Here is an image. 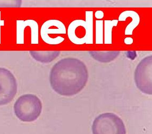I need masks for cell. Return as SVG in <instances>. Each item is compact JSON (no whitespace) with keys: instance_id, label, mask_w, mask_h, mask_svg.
Returning <instances> with one entry per match:
<instances>
[{"instance_id":"30bf717a","label":"cell","mask_w":152,"mask_h":134,"mask_svg":"<svg viewBox=\"0 0 152 134\" xmlns=\"http://www.w3.org/2000/svg\"><path fill=\"white\" fill-rule=\"evenodd\" d=\"M89 53L91 57L102 63H108L115 60L120 54L119 51H91Z\"/></svg>"},{"instance_id":"277c9868","label":"cell","mask_w":152,"mask_h":134,"mask_svg":"<svg viewBox=\"0 0 152 134\" xmlns=\"http://www.w3.org/2000/svg\"><path fill=\"white\" fill-rule=\"evenodd\" d=\"M93 134H126L124 121L113 113H104L97 116L92 125Z\"/></svg>"},{"instance_id":"3957f363","label":"cell","mask_w":152,"mask_h":134,"mask_svg":"<svg viewBox=\"0 0 152 134\" xmlns=\"http://www.w3.org/2000/svg\"><path fill=\"white\" fill-rule=\"evenodd\" d=\"M42 103L33 94H25L15 101L13 110L15 116L21 121L31 122L38 119L42 111Z\"/></svg>"},{"instance_id":"7a4b0ae2","label":"cell","mask_w":152,"mask_h":134,"mask_svg":"<svg viewBox=\"0 0 152 134\" xmlns=\"http://www.w3.org/2000/svg\"><path fill=\"white\" fill-rule=\"evenodd\" d=\"M67 34L70 41L74 44H93V11H86V20L76 19L71 22Z\"/></svg>"},{"instance_id":"6da1fadb","label":"cell","mask_w":152,"mask_h":134,"mask_svg":"<svg viewBox=\"0 0 152 134\" xmlns=\"http://www.w3.org/2000/svg\"><path fill=\"white\" fill-rule=\"evenodd\" d=\"M89 74L86 64L78 58L66 57L57 61L51 68L50 82L58 95L72 96L86 86Z\"/></svg>"},{"instance_id":"52a82bcc","label":"cell","mask_w":152,"mask_h":134,"mask_svg":"<svg viewBox=\"0 0 152 134\" xmlns=\"http://www.w3.org/2000/svg\"><path fill=\"white\" fill-rule=\"evenodd\" d=\"M17 89V80L12 73L0 67V106L10 103L15 97Z\"/></svg>"},{"instance_id":"ba28073f","label":"cell","mask_w":152,"mask_h":134,"mask_svg":"<svg viewBox=\"0 0 152 134\" xmlns=\"http://www.w3.org/2000/svg\"><path fill=\"white\" fill-rule=\"evenodd\" d=\"M31 38V44H39V27L38 23L33 19L16 21V44H25Z\"/></svg>"},{"instance_id":"5bb4252c","label":"cell","mask_w":152,"mask_h":134,"mask_svg":"<svg viewBox=\"0 0 152 134\" xmlns=\"http://www.w3.org/2000/svg\"><path fill=\"white\" fill-rule=\"evenodd\" d=\"M1 11H0V44L1 43V27L4 25V21L2 20L1 19Z\"/></svg>"},{"instance_id":"9c48e42d","label":"cell","mask_w":152,"mask_h":134,"mask_svg":"<svg viewBox=\"0 0 152 134\" xmlns=\"http://www.w3.org/2000/svg\"><path fill=\"white\" fill-rule=\"evenodd\" d=\"M29 53L36 61L43 64L50 63L61 54L60 51H29Z\"/></svg>"},{"instance_id":"7c38bea8","label":"cell","mask_w":152,"mask_h":134,"mask_svg":"<svg viewBox=\"0 0 152 134\" xmlns=\"http://www.w3.org/2000/svg\"><path fill=\"white\" fill-rule=\"evenodd\" d=\"M126 56L127 58H129L131 60H134V59L137 57V54L136 51H127L126 53Z\"/></svg>"},{"instance_id":"8992f818","label":"cell","mask_w":152,"mask_h":134,"mask_svg":"<svg viewBox=\"0 0 152 134\" xmlns=\"http://www.w3.org/2000/svg\"><path fill=\"white\" fill-rule=\"evenodd\" d=\"M66 33V26L58 19H50L45 21L41 26L40 35L44 42L48 45H58L65 40L61 36Z\"/></svg>"},{"instance_id":"5b68a950","label":"cell","mask_w":152,"mask_h":134,"mask_svg":"<svg viewBox=\"0 0 152 134\" xmlns=\"http://www.w3.org/2000/svg\"><path fill=\"white\" fill-rule=\"evenodd\" d=\"M135 84L140 91L145 94H152V56L143 58L138 64L134 73Z\"/></svg>"},{"instance_id":"4fadbf2b","label":"cell","mask_w":152,"mask_h":134,"mask_svg":"<svg viewBox=\"0 0 152 134\" xmlns=\"http://www.w3.org/2000/svg\"><path fill=\"white\" fill-rule=\"evenodd\" d=\"M95 17H97L96 19H102L104 17V13L102 11L98 10L95 13Z\"/></svg>"},{"instance_id":"8fae6325","label":"cell","mask_w":152,"mask_h":134,"mask_svg":"<svg viewBox=\"0 0 152 134\" xmlns=\"http://www.w3.org/2000/svg\"><path fill=\"white\" fill-rule=\"evenodd\" d=\"M21 1H0V7H21Z\"/></svg>"}]
</instances>
